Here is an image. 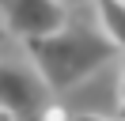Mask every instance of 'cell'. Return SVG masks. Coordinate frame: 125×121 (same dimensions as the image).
<instances>
[{
    "label": "cell",
    "mask_w": 125,
    "mask_h": 121,
    "mask_svg": "<svg viewBox=\"0 0 125 121\" xmlns=\"http://www.w3.org/2000/svg\"><path fill=\"white\" fill-rule=\"evenodd\" d=\"M64 4H68V8H72V4H87V0H64Z\"/></svg>",
    "instance_id": "cell-5"
},
{
    "label": "cell",
    "mask_w": 125,
    "mask_h": 121,
    "mask_svg": "<svg viewBox=\"0 0 125 121\" xmlns=\"http://www.w3.org/2000/svg\"><path fill=\"white\" fill-rule=\"evenodd\" d=\"M0 15H4L8 34L31 42V38L57 34L64 27V19H68V4L64 0H4Z\"/></svg>",
    "instance_id": "cell-3"
},
{
    "label": "cell",
    "mask_w": 125,
    "mask_h": 121,
    "mask_svg": "<svg viewBox=\"0 0 125 121\" xmlns=\"http://www.w3.org/2000/svg\"><path fill=\"white\" fill-rule=\"evenodd\" d=\"M23 45L31 64L49 83V91H72L76 83H83L87 76H95L99 68L121 57V45L102 30L95 34V30H72V27H61L57 34L46 38H31Z\"/></svg>",
    "instance_id": "cell-1"
},
{
    "label": "cell",
    "mask_w": 125,
    "mask_h": 121,
    "mask_svg": "<svg viewBox=\"0 0 125 121\" xmlns=\"http://www.w3.org/2000/svg\"><path fill=\"white\" fill-rule=\"evenodd\" d=\"M95 11H99V30L125 49V0H95Z\"/></svg>",
    "instance_id": "cell-4"
},
{
    "label": "cell",
    "mask_w": 125,
    "mask_h": 121,
    "mask_svg": "<svg viewBox=\"0 0 125 121\" xmlns=\"http://www.w3.org/2000/svg\"><path fill=\"white\" fill-rule=\"evenodd\" d=\"M49 95V83L38 68L0 60V113L4 117H31L42 113V98Z\"/></svg>",
    "instance_id": "cell-2"
},
{
    "label": "cell",
    "mask_w": 125,
    "mask_h": 121,
    "mask_svg": "<svg viewBox=\"0 0 125 121\" xmlns=\"http://www.w3.org/2000/svg\"><path fill=\"white\" fill-rule=\"evenodd\" d=\"M0 27H4V15H0Z\"/></svg>",
    "instance_id": "cell-6"
}]
</instances>
